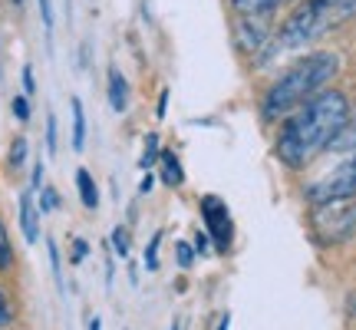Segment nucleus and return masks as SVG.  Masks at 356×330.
<instances>
[{
	"instance_id": "nucleus-1",
	"label": "nucleus",
	"mask_w": 356,
	"mask_h": 330,
	"mask_svg": "<svg viewBox=\"0 0 356 330\" xmlns=\"http://www.w3.org/2000/svg\"><path fill=\"white\" fill-rule=\"evenodd\" d=\"M350 123V100L340 89H323L310 96L304 106H297L274 139V155L287 168H307L320 152L333 149L340 132Z\"/></svg>"
},
{
	"instance_id": "nucleus-2",
	"label": "nucleus",
	"mask_w": 356,
	"mask_h": 330,
	"mask_svg": "<svg viewBox=\"0 0 356 330\" xmlns=\"http://www.w3.org/2000/svg\"><path fill=\"white\" fill-rule=\"evenodd\" d=\"M340 73V56L330 50H314L291 63L270 86H267L264 100H261V113L264 119H280L291 116L297 106H304L310 96H317L327 89L333 77Z\"/></svg>"
},
{
	"instance_id": "nucleus-3",
	"label": "nucleus",
	"mask_w": 356,
	"mask_h": 330,
	"mask_svg": "<svg viewBox=\"0 0 356 330\" xmlns=\"http://www.w3.org/2000/svg\"><path fill=\"white\" fill-rule=\"evenodd\" d=\"M356 17V0H304L297 10L280 24L274 37V50H300L327 37L330 30L350 24Z\"/></svg>"
},
{
	"instance_id": "nucleus-4",
	"label": "nucleus",
	"mask_w": 356,
	"mask_h": 330,
	"mask_svg": "<svg viewBox=\"0 0 356 330\" xmlns=\"http://www.w3.org/2000/svg\"><path fill=\"white\" fill-rule=\"evenodd\" d=\"M350 198H356V152L337 165L333 172L307 185V202L314 208L330 202H350Z\"/></svg>"
},
{
	"instance_id": "nucleus-5",
	"label": "nucleus",
	"mask_w": 356,
	"mask_h": 330,
	"mask_svg": "<svg viewBox=\"0 0 356 330\" xmlns=\"http://www.w3.org/2000/svg\"><path fill=\"white\" fill-rule=\"evenodd\" d=\"M314 228L323 242H343L356 231V205L330 202L314 212Z\"/></svg>"
},
{
	"instance_id": "nucleus-6",
	"label": "nucleus",
	"mask_w": 356,
	"mask_h": 330,
	"mask_svg": "<svg viewBox=\"0 0 356 330\" xmlns=\"http://www.w3.org/2000/svg\"><path fill=\"white\" fill-rule=\"evenodd\" d=\"M202 221L208 238L215 242V251H228L231 248V215H228V205L221 202L218 195H204L202 202Z\"/></svg>"
},
{
	"instance_id": "nucleus-7",
	"label": "nucleus",
	"mask_w": 356,
	"mask_h": 330,
	"mask_svg": "<svg viewBox=\"0 0 356 330\" xmlns=\"http://www.w3.org/2000/svg\"><path fill=\"white\" fill-rule=\"evenodd\" d=\"M267 33H270L267 17H241L238 26H234V37H238L241 50H261L267 43Z\"/></svg>"
},
{
	"instance_id": "nucleus-8",
	"label": "nucleus",
	"mask_w": 356,
	"mask_h": 330,
	"mask_svg": "<svg viewBox=\"0 0 356 330\" xmlns=\"http://www.w3.org/2000/svg\"><path fill=\"white\" fill-rule=\"evenodd\" d=\"M20 231H24V242L33 244L40 242V208H37V198H33V191H24L20 195Z\"/></svg>"
},
{
	"instance_id": "nucleus-9",
	"label": "nucleus",
	"mask_w": 356,
	"mask_h": 330,
	"mask_svg": "<svg viewBox=\"0 0 356 330\" xmlns=\"http://www.w3.org/2000/svg\"><path fill=\"white\" fill-rule=\"evenodd\" d=\"M106 89H109V106H113V113H126L129 109V83L115 66L109 70V83H106Z\"/></svg>"
},
{
	"instance_id": "nucleus-10",
	"label": "nucleus",
	"mask_w": 356,
	"mask_h": 330,
	"mask_svg": "<svg viewBox=\"0 0 356 330\" xmlns=\"http://www.w3.org/2000/svg\"><path fill=\"white\" fill-rule=\"evenodd\" d=\"M284 3H291V0H231V7L241 17H267L277 7H284Z\"/></svg>"
},
{
	"instance_id": "nucleus-11",
	"label": "nucleus",
	"mask_w": 356,
	"mask_h": 330,
	"mask_svg": "<svg viewBox=\"0 0 356 330\" xmlns=\"http://www.w3.org/2000/svg\"><path fill=\"white\" fill-rule=\"evenodd\" d=\"M76 189H79V202L86 205L89 212L99 208V189H96V178L89 175V168H76Z\"/></svg>"
},
{
	"instance_id": "nucleus-12",
	"label": "nucleus",
	"mask_w": 356,
	"mask_h": 330,
	"mask_svg": "<svg viewBox=\"0 0 356 330\" xmlns=\"http://www.w3.org/2000/svg\"><path fill=\"white\" fill-rule=\"evenodd\" d=\"M159 162H162V182H165V185H172V189L185 185V172H181V162L175 159V152H172V149H162Z\"/></svg>"
},
{
	"instance_id": "nucleus-13",
	"label": "nucleus",
	"mask_w": 356,
	"mask_h": 330,
	"mask_svg": "<svg viewBox=\"0 0 356 330\" xmlns=\"http://www.w3.org/2000/svg\"><path fill=\"white\" fill-rule=\"evenodd\" d=\"M70 109H73V149L83 152V146H86V113H83L79 100H70Z\"/></svg>"
},
{
	"instance_id": "nucleus-14",
	"label": "nucleus",
	"mask_w": 356,
	"mask_h": 330,
	"mask_svg": "<svg viewBox=\"0 0 356 330\" xmlns=\"http://www.w3.org/2000/svg\"><path fill=\"white\" fill-rule=\"evenodd\" d=\"M159 155H162V146H159V136H155V132H149V136H145V152H142L139 165H142V168H145V172H149V168H152V165L159 162Z\"/></svg>"
},
{
	"instance_id": "nucleus-15",
	"label": "nucleus",
	"mask_w": 356,
	"mask_h": 330,
	"mask_svg": "<svg viewBox=\"0 0 356 330\" xmlns=\"http://www.w3.org/2000/svg\"><path fill=\"white\" fill-rule=\"evenodd\" d=\"M37 208H40V215H47V212H56L60 208V191L50 189V185H43L37 195Z\"/></svg>"
},
{
	"instance_id": "nucleus-16",
	"label": "nucleus",
	"mask_w": 356,
	"mask_h": 330,
	"mask_svg": "<svg viewBox=\"0 0 356 330\" xmlns=\"http://www.w3.org/2000/svg\"><path fill=\"white\" fill-rule=\"evenodd\" d=\"M333 149H343V152H356V116H350L346 129L340 132V139L333 142Z\"/></svg>"
},
{
	"instance_id": "nucleus-17",
	"label": "nucleus",
	"mask_w": 356,
	"mask_h": 330,
	"mask_svg": "<svg viewBox=\"0 0 356 330\" xmlns=\"http://www.w3.org/2000/svg\"><path fill=\"white\" fill-rule=\"evenodd\" d=\"M109 244H113L115 258H122V261H126V258H129V231L122 228V225H115V228H113V235H109Z\"/></svg>"
},
{
	"instance_id": "nucleus-18",
	"label": "nucleus",
	"mask_w": 356,
	"mask_h": 330,
	"mask_svg": "<svg viewBox=\"0 0 356 330\" xmlns=\"http://www.w3.org/2000/svg\"><path fill=\"white\" fill-rule=\"evenodd\" d=\"M47 254H50L53 281H56V288L63 291V265H60V248H56V242H47Z\"/></svg>"
},
{
	"instance_id": "nucleus-19",
	"label": "nucleus",
	"mask_w": 356,
	"mask_h": 330,
	"mask_svg": "<svg viewBox=\"0 0 356 330\" xmlns=\"http://www.w3.org/2000/svg\"><path fill=\"white\" fill-rule=\"evenodd\" d=\"M195 258H198V254H195V248H191L188 242H178L175 244V261H178V267H181V271H188V267L195 265Z\"/></svg>"
},
{
	"instance_id": "nucleus-20",
	"label": "nucleus",
	"mask_w": 356,
	"mask_h": 330,
	"mask_svg": "<svg viewBox=\"0 0 356 330\" xmlns=\"http://www.w3.org/2000/svg\"><path fill=\"white\" fill-rule=\"evenodd\" d=\"M24 162H26V139L24 136H17V139L10 142V165L13 168H20Z\"/></svg>"
},
{
	"instance_id": "nucleus-21",
	"label": "nucleus",
	"mask_w": 356,
	"mask_h": 330,
	"mask_svg": "<svg viewBox=\"0 0 356 330\" xmlns=\"http://www.w3.org/2000/svg\"><path fill=\"white\" fill-rule=\"evenodd\" d=\"M159 244H162V231H155L152 242H149V248H145V267H149V271L159 267Z\"/></svg>"
},
{
	"instance_id": "nucleus-22",
	"label": "nucleus",
	"mask_w": 356,
	"mask_h": 330,
	"mask_svg": "<svg viewBox=\"0 0 356 330\" xmlns=\"http://www.w3.org/2000/svg\"><path fill=\"white\" fill-rule=\"evenodd\" d=\"M40 7V20H43V30H47V37L53 33V3L50 0H37Z\"/></svg>"
},
{
	"instance_id": "nucleus-23",
	"label": "nucleus",
	"mask_w": 356,
	"mask_h": 330,
	"mask_svg": "<svg viewBox=\"0 0 356 330\" xmlns=\"http://www.w3.org/2000/svg\"><path fill=\"white\" fill-rule=\"evenodd\" d=\"M13 320V304H10V297H7V291L0 288V327H7Z\"/></svg>"
},
{
	"instance_id": "nucleus-24",
	"label": "nucleus",
	"mask_w": 356,
	"mask_h": 330,
	"mask_svg": "<svg viewBox=\"0 0 356 330\" xmlns=\"http://www.w3.org/2000/svg\"><path fill=\"white\" fill-rule=\"evenodd\" d=\"M86 254H89V242L86 238H76V242H73V251H70V261H73V265H83Z\"/></svg>"
},
{
	"instance_id": "nucleus-25",
	"label": "nucleus",
	"mask_w": 356,
	"mask_h": 330,
	"mask_svg": "<svg viewBox=\"0 0 356 330\" xmlns=\"http://www.w3.org/2000/svg\"><path fill=\"white\" fill-rule=\"evenodd\" d=\"M13 116H17L20 123L30 119V96H13Z\"/></svg>"
},
{
	"instance_id": "nucleus-26",
	"label": "nucleus",
	"mask_w": 356,
	"mask_h": 330,
	"mask_svg": "<svg viewBox=\"0 0 356 330\" xmlns=\"http://www.w3.org/2000/svg\"><path fill=\"white\" fill-rule=\"evenodd\" d=\"M47 155H56V116H47Z\"/></svg>"
},
{
	"instance_id": "nucleus-27",
	"label": "nucleus",
	"mask_w": 356,
	"mask_h": 330,
	"mask_svg": "<svg viewBox=\"0 0 356 330\" xmlns=\"http://www.w3.org/2000/svg\"><path fill=\"white\" fill-rule=\"evenodd\" d=\"M208 251H211V238H208V231H198V235H195V254H198V258H208Z\"/></svg>"
},
{
	"instance_id": "nucleus-28",
	"label": "nucleus",
	"mask_w": 356,
	"mask_h": 330,
	"mask_svg": "<svg viewBox=\"0 0 356 330\" xmlns=\"http://www.w3.org/2000/svg\"><path fill=\"white\" fill-rule=\"evenodd\" d=\"M37 93V79H33V66H24V96Z\"/></svg>"
},
{
	"instance_id": "nucleus-29",
	"label": "nucleus",
	"mask_w": 356,
	"mask_h": 330,
	"mask_svg": "<svg viewBox=\"0 0 356 330\" xmlns=\"http://www.w3.org/2000/svg\"><path fill=\"white\" fill-rule=\"evenodd\" d=\"M43 189V162H33V178H30V191Z\"/></svg>"
},
{
	"instance_id": "nucleus-30",
	"label": "nucleus",
	"mask_w": 356,
	"mask_h": 330,
	"mask_svg": "<svg viewBox=\"0 0 356 330\" xmlns=\"http://www.w3.org/2000/svg\"><path fill=\"white\" fill-rule=\"evenodd\" d=\"M13 265V251L10 248H0V271H7Z\"/></svg>"
},
{
	"instance_id": "nucleus-31",
	"label": "nucleus",
	"mask_w": 356,
	"mask_h": 330,
	"mask_svg": "<svg viewBox=\"0 0 356 330\" xmlns=\"http://www.w3.org/2000/svg\"><path fill=\"white\" fill-rule=\"evenodd\" d=\"M152 185H155V175H152V172H145V178H142L139 191H142V195H145V191H152Z\"/></svg>"
},
{
	"instance_id": "nucleus-32",
	"label": "nucleus",
	"mask_w": 356,
	"mask_h": 330,
	"mask_svg": "<svg viewBox=\"0 0 356 330\" xmlns=\"http://www.w3.org/2000/svg\"><path fill=\"white\" fill-rule=\"evenodd\" d=\"M168 109V89H162V96H159V116H165Z\"/></svg>"
},
{
	"instance_id": "nucleus-33",
	"label": "nucleus",
	"mask_w": 356,
	"mask_h": 330,
	"mask_svg": "<svg viewBox=\"0 0 356 330\" xmlns=\"http://www.w3.org/2000/svg\"><path fill=\"white\" fill-rule=\"evenodd\" d=\"M231 327V314H221V320H218V330H228Z\"/></svg>"
},
{
	"instance_id": "nucleus-34",
	"label": "nucleus",
	"mask_w": 356,
	"mask_h": 330,
	"mask_svg": "<svg viewBox=\"0 0 356 330\" xmlns=\"http://www.w3.org/2000/svg\"><path fill=\"white\" fill-rule=\"evenodd\" d=\"M89 330H102V320H99V317H92V320H89Z\"/></svg>"
},
{
	"instance_id": "nucleus-35",
	"label": "nucleus",
	"mask_w": 356,
	"mask_h": 330,
	"mask_svg": "<svg viewBox=\"0 0 356 330\" xmlns=\"http://www.w3.org/2000/svg\"><path fill=\"white\" fill-rule=\"evenodd\" d=\"M13 3H17V7H20V3H24V0H13Z\"/></svg>"
},
{
	"instance_id": "nucleus-36",
	"label": "nucleus",
	"mask_w": 356,
	"mask_h": 330,
	"mask_svg": "<svg viewBox=\"0 0 356 330\" xmlns=\"http://www.w3.org/2000/svg\"><path fill=\"white\" fill-rule=\"evenodd\" d=\"M172 330H178V327H172Z\"/></svg>"
}]
</instances>
